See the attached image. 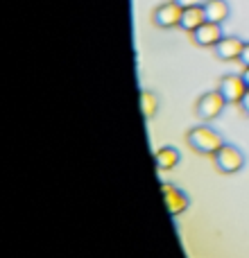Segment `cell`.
<instances>
[{
    "label": "cell",
    "instance_id": "6da1fadb",
    "mask_svg": "<svg viewBox=\"0 0 249 258\" xmlns=\"http://www.w3.org/2000/svg\"><path fill=\"white\" fill-rule=\"evenodd\" d=\"M186 145L191 147L195 154L202 156H213L220 147L224 145V138L209 125H195L186 132Z\"/></svg>",
    "mask_w": 249,
    "mask_h": 258
},
{
    "label": "cell",
    "instance_id": "7a4b0ae2",
    "mask_svg": "<svg viewBox=\"0 0 249 258\" xmlns=\"http://www.w3.org/2000/svg\"><path fill=\"white\" fill-rule=\"evenodd\" d=\"M211 159H213V168L220 174H236L245 165V154L236 145H229V143H224Z\"/></svg>",
    "mask_w": 249,
    "mask_h": 258
},
{
    "label": "cell",
    "instance_id": "3957f363",
    "mask_svg": "<svg viewBox=\"0 0 249 258\" xmlns=\"http://www.w3.org/2000/svg\"><path fill=\"white\" fill-rule=\"evenodd\" d=\"M224 107H227V102H224V98L220 95V91H209V93L200 95L195 102V116L200 118V120L204 122H211L215 120L218 116H222Z\"/></svg>",
    "mask_w": 249,
    "mask_h": 258
},
{
    "label": "cell",
    "instance_id": "277c9868",
    "mask_svg": "<svg viewBox=\"0 0 249 258\" xmlns=\"http://www.w3.org/2000/svg\"><path fill=\"white\" fill-rule=\"evenodd\" d=\"M181 12L174 0H168V3H161L152 9V23L159 30H172V27H179V21H181Z\"/></svg>",
    "mask_w": 249,
    "mask_h": 258
},
{
    "label": "cell",
    "instance_id": "5b68a950",
    "mask_svg": "<svg viewBox=\"0 0 249 258\" xmlns=\"http://www.w3.org/2000/svg\"><path fill=\"white\" fill-rule=\"evenodd\" d=\"M218 91H220V95L224 98V102L236 104L238 107L240 100L245 98V93H247V84H245V80H242V75H233V73H229V75L220 77Z\"/></svg>",
    "mask_w": 249,
    "mask_h": 258
},
{
    "label": "cell",
    "instance_id": "8992f818",
    "mask_svg": "<svg viewBox=\"0 0 249 258\" xmlns=\"http://www.w3.org/2000/svg\"><path fill=\"white\" fill-rule=\"evenodd\" d=\"M188 36H191V41L197 45V48H211L213 50L224 34H222V25H220V23L206 21V23H202L195 32H191Z\"/></svg>",
    "mask_w": 249,
    "mask_h": 258
},
{
    "label": "cell",
    "instance_id": "52a82bcc",
    "mask_svg": "<svg viewBox=\"0 0 249 258\" xmlns=\"http://www.w3.org/2000/svg\"><path fill=\"white\" fill-rule=\"evenodd\" d=\"M161 192H163V202H165V209L172 218H179L188 211V197L186 192H181L174 183H168L163 181L161 183Z\"/></svg>",
    "mask_w": 249,
    "mask_h": 258
},
{
    "label": "cell",
    "instance_id": "ba28073f",
    "mask_svg": "<svg viewBox=\"0 0 249 258\" xmlns=\"http://www.w3.org/2000/svg\"><path fill=\"white\" fill-rule=\"evenodd\" d=\"M242 45H245V41L240 36H222L220 43L213 48V54L220 61H238L242 52Z\"/></svg>",
    "mask_w": 249,
    "mask_h": 258
},
{
    "label": "cell",
    "instance_id": "9c48e42d",
    "mask_svg": "<svg viewBox=\"0 0 249 258\" xmlns=\"http://www.w3.org/2000/svg\"><path fill=\"white\" fill-rule=\"evenodd\" d=\"M179 161H181V154H179V150L177 147H172V145H163V147H159V150L154 152L156 170H163V172L174 170L179 165Z\"/></svg>",
    "mask_w": 249,
    "mask_h": 258
},
{
    "label": "cell",
    "instance_id": "30bf717a",
    "mask_svg": "<svg viewBox=\"0 0 249 258\" xmlns=\"http://www.w3.org/2000/svg\"><path fill=\"white\" fill-rule=\"evenodd\" d=\"M202 7H204L206 21H211V23H220L222 25L231 16V7H229L227 0H206Z\"/></svg>",
    "mask_w": 249,
    "mask_h": 258
},
{
    "label": "cell",
    "instance_id": "8fae6325",
    "mask_svg": "<svg viewBox=\"0 0 249 258\" xmlns=\"http://www.w3.org/2000/svg\"><path fill=\"white\" fill-rule=\"evenodd\" d=\"M202 23H206V14H204V7L202 5H197V7H188L181 12V21H179V27H181L183 32H195L197 27L202 25Z\"/></svg>",
    "mask_w": 249,
    "mask_h": 258
},
{
    "label": "cell",
    "instance_id": "7c38bea8",
    "mask_svg": "<svg viewBox=\"0 0 249 258\" xmlns=\"http://www.w3.org/2000/svg\"><path fill=\"white\" fill-rule=\"evenodd\" d=\"M138 102H141V113L145 116V120H152L156 116V111H159V95L150 89H141Z\"/></svg>",
    "mask_w": 249,
    "mask_h": 258
},
{
    "label": "cell",
    "instance_id": "4fadbf2b",
    "mask_svg": "<svg viewBox=\"0 0 249 258\" xmlns=\"http://www.w3.org/2000/svg\"><path fill=\"white\" fill-rule=\"evenodd\" d=\"M238 109H240V113L245 118H249V89H247V93H245V98L240 100V104H238Z\"/></svg>",
    "mask_w": 249,
    "mask_h": 258
},
{
    "label": "cell",
    "instance_id": "5bb4252c",
    "mask_svg": "<svg viewBox=\"0 0 249 258\" xmlns=\"http://www.w3.org/2000/svg\"><path fill=\"white\" fill-rule=\"evenodd\" d=\"M238 61L242 63V68L249 66V41H245V45H242V52H240V59Z\"/></svg>",
    "mask_w": 249,
    "mask_h": 258
},
{
    "label": "cell",
    "instance_id": "9a60e30c",
    "mask_svg": "<svg viewBox=\"0 0 249 258\" xmlns=\"http://www.w3.org/2000/svg\"><path fill=\"white\" fill-rule=\"evenodd\" d=\"M174 3H177L181 9H188V7H197V5H202V0H174Z\"/></svg>",
    "mask_w": 249,
    "mask_h": 258
},
{
    "label": "cell",
    "instance_id": "2e32d148",
    "mask_svg": "<svg viewBox=\"0 0 249 258\" xmlns=\"http://www.w3.org/2000/svg\"><path fill=\"white\" fill-rule=\"evenodd\" d=\"M240 75H242V80H245V84H247V89H249V66H247V68H242Z\"/></svg>",
    "mask_w": 249,
    "mask_h": 258
}]
</instances>
